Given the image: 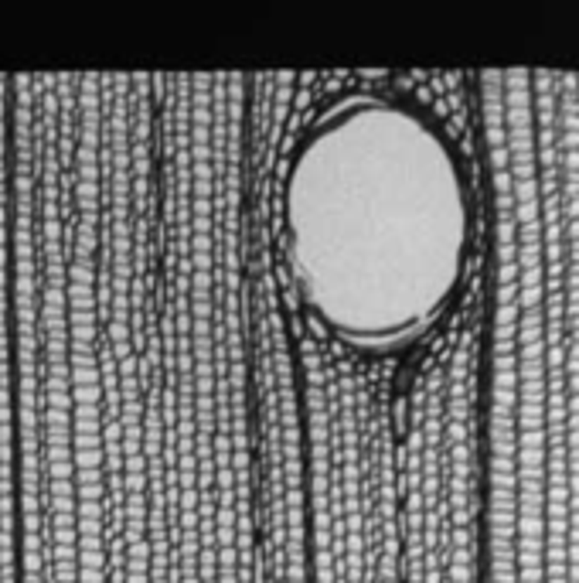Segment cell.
I'll return each instance as SVG.
<instances>
[{
  "instance_id": "obj_1",
  "label": "cell",
  "mask_w": 579,
  "mask_h": 583,
  "mask_svg": "<svg viewBox=\"0 0 579 583\" xmlns=\"http://www.w3.org/2000/svg\"><path fill=\"white\" fill-rule=\"evenodd\" d=\"M276 215L297 304L348 352L416 348L467 287V171L443 123L405 96L327 99L290 143Z\"/></svg>"
}]
</instances>
